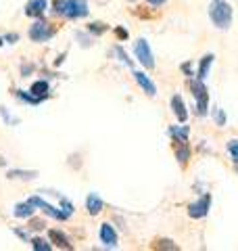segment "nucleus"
I'll return each instance as SVG.
<instances>
[{"mask_svg":"<svg viewBox=\"0 0 238 251\" xmlns=\"http://www.w3.org/2000/svg\"><path fill=\"white\" fill-rule=\"evenodd\" d=\"M48 237H50V241H52L57 247L71 249V243H69V239H67L63 232H59V230H50V232H48Z\"/></svg>","mask_w":238,"mask_h":251,"instance_id":"2eb2a0df","label":"nucleus"},{"mask_svg":"<svg viewBox=\"0 0 238 251\" xmlns=\"http://www.w3.org/2000/svg\"><path fill=\"white\" fill-rule=\"evenodd\" d=\"M232 4L228 0H211L209 4V17L213 21V25L217 29H228L232 25Z\"/></svg>","mask_w":238,"mask_h":251,"instance_id":"f03ea898","label":"nucleus"},{"mask_svg":"<svg viewBox=\"0 0 238 251\" xmlns=\"http://www.w3.org/2000/svg\"><path fill=\"white\" fill-rule=\"evenodd\" d=\"M29 92H31V97L38 99V103H40V100H44L46 97H48V82H44V80L34 82L31 84V88H29Z\"/></svg>","mask_w":238,"mask_h":251,"instance_id":"f8f14e48","label":"nucleus"},{"mask_svg":"<svg viewBox=\"0 0 238 251\" xmlns=\"http://www.w3.org/2000/svg\"><path fill=\"white\" fill-rule=\"evenodd\" d=\"M115 31H117V36H119V38H128V31H125V29H121V27H117Z\"/></svg>","mask_w":238,"mask_h":251,"instance_id":"393cba45","label":"nucleus"},{"mask_svg":"<svg viewBox=\"0 0 238 251\" xmlns=\"http://www.w3.org/2000/svg\"><path fill=\"white\" fill-rule=\"evenodd\" d=\"M29 201L34 203L38 209H42L46 216H50V218H54V220H67V218H69V214H65V211H61V209H57V207H52L50 203H46L44 199H40V197H29Z\"/></svg>","mask_w":238,"mask_h":251,"instance_id":"0eeeda50","label":"nucleus"},{"mask_svg":"<svg viewBox=\"0 0 238 251\" xmlns=\"http://www.w3.org/2000/svg\"><path fill=\"white\" fill-rule=\"evenodd\" d=\"M176 157L180 159V163H186L190 159V149L186 143H180V147L176 149Z\"/></svg>","mask_w":238,"mask_h":251,"instance_id":"a211bd4d","label":"nucleus"},{"mask_svg":"<svg viewBox=\"0 0 238 251\" xmlns=\"http://www.w3.org/2000/svg\"><path fill=\"white\" fill-rule=\"evenodd\" d=\"M228 153L232 155V159H238V140H230L228 143Z\"/></svg>","mask_w":238,"mask_h":251,"instance_id":"412c9836","label":"nucleus"},{"mask_svg":"<svg viewBox=\"0 0 238 251\" xmlns=\"http://www.w3.org/2000/svg\"><path fill=\"white\" fill-rule=\"evenodd\" d=\"M31 247L36 251H50L52 249V245H48V241H44V239H34L31 241Z\"/></svg>","mask_w":238,"mask_h":251,"instance_id":"aec40b11","label":"nucleus"},{"mask_svg":"<svg viewBox=\"0 0 238 251\" xmlns=\"http://www.w3.org/2000/svg\"><path fill=\"white\" fill-rule=\"evenodd\" d=\"M213 54H205L203 57V61H201V65H198V80H205L207 77V74H209V67L213 65Z\"/></svg>","mask_w":238,"mask_h":251,"instance_id":"dca6fc26","label":"nucleus"},{"mask_svg":"<svg viewBox=\"0 0 238 251\" xmlns=\"http://www.w3.org/2000/svg\"><path fill=\"white\" fill-rule=\"evenodd\" d=\"M102 207H105V203H102V199L98 197V195H88V199H86V209H88V214L96 216L102 211Z\"/></svg>","mask_w":238,"mask_h":251,"instance_id":"4468645a","label":"nucleus"},{"mask_svg":"<svg viewBox=\"0 0 238 251\" xmlns=\"http://www.w3.org/2000/svg\"><path fill=\"white\" fill-rule=\"evenodd\" d=\"M38 172H21V170H11L9 172V178H23V180H31L36 178Z\"/></svg>","mask_w":238,"mask_h":251,"instance_id":"6ab92c4d","label":"nucleus"},{"mask_svg":"<svg viewBox=\"0 0 238 251\" xmlns=\"http://www.w3.org/2000/svg\"><path fill=\"white\" fill-rule=\"evenodd\" d=\"M171 111H173V115L178 117V122L184 124L188 120V111H186L184 99H182L180 94H173V97H171Z\"/></svg>","mask_w":238,"mask_h":251,"instance_id":"9d476101","label":"nucleus"},{"mask_svg":"<svg viewBox=\"0 0 238 251\" xmlns=\"http://www.w3.org/2000/svg\"><path fill=\"white\" fill-rule=\"evenodd\" d=\"M134 54H136V59L142 63V67L144 69H153L155 67V57H153V50H150L148 42L144 38H138L136 42H134Z\"/></svg>","mask_w":238,"mask_h":251,"instance_id":"7ed1b4c3","label":"nucleus"},{"mask_svg":"<svg viewBox=\"0 0 238 251\" xmlns=\"http://www.w3.org/2000/svg\"><path fill=\"white\" fill-rule=\"evenodd\" d=\"M107 27L102 25V23H92V27H90V31L92 34H102V31H105Z\"/></svg>","mask_w":238,"mask_h":251,"instance_id":"4be33fe9","label":"nucleus"},{"mask_svg":"<svg viewBox=\"0 0 238 251\" xmlns=\"http://www.w3.org/2000/svg\"><path fill=\"white\" fill-rule=\"evenodd\" d=\"M190 88H192V97L196 99V111L198 115H205L207 113V100H209V94H207V88H205L203 80H196L190 82Z\"/></svg>","mask_w":238,"mask_h":251,"instance_id":"39448f33","label":"nucleus"},{"mask_svg":"<svg viewBox=\"0 0 238 251\" xmlns=\"http://www.w3.org/2000/svg\"><path fill=\"white\" fill-rule=\"evenodd\" d=\"M169 134L178 140V143H188V126H173Z\"/></svg>","mask_w":238,"mask_h":251,"instance_id":"f3484780","label":"nucleus"},{"mask_svg":"<svg viewBox=\"0 0 238 251\" xmlns=\"http://www.w3.org/2000/svg\"><path fill=\"white\" fill-rule=\"evenodd\" d=\"M100 243L105 247H117V232L109 222L100 224Z\"/></svg>","mask_w":238,"mask_h":251,"instance_id":"6e6552de","label":"nucleus"},{"mask_svg":"<svg viewBox=\"0 0 238 251\" xmlns=\"http://www.w3.org/2000/svg\"><path fill=\"white\" fill-rule=\"evenodd\" d=\"M209 207H211V195H203L198 201L190 203L188 216L190 218H205V216H207V211H209Z\"/></svg>","mask_w":238,"mask_h":251,"instance_id":"423d86ee","label":"nucleus"},{"mask_svg":"<svg viewBox=\"0 0 238 251\" xmlns=\"http://www.w3.org/2000/svg\"><path fill=\"white\" fill-rule=\"evenodd\" d=\"M54 15H63L67 19H82L90 13L88 0H54Z\"/></svg>","mask_w":238,"mask_h":251,"instance_id":"f257e3e1","label":"nucleus"},{"mask_svg":"<svg viewBox=\"0 0 238 251\" xmlns=\"http://www.w3.org/2000/svg\"><path fill=\"white\" fill-rule=\"evenodd\" d=\"M215 120H217V124H219V126H224L226 117H224V111H221V109H217V113H215Z\"/></svg>","mask_w":238,"mask_h":251,"instance_id":"5701e85b","label":"nucleus"},{"mask_svg":"<svg viewBox=\"0 0 238 251\" xmlns=\"http://www.w3.org/2000/svg\"><path fill=\"white\" fill-rule=\"evenodd\" d=\"M134 80L138 82V86L148 94V97H155V94H157V86H155V82L150 80V77H148L144 72H134Z\"/></svg>","mask_w":238,"mask_h":251,"instance_id":"1a4fd4ad","label":"nucleus"},{"mask_svg":"<svg viewBox=\"0 0 238 251\" xmlns=\"http://www.w3.org/2000/svg\"><path fill=\"white\" fill-rule=\"evenodd\" d=\"M6 40H9V42H15V40H17V34H9V36H6Z\"/></svg>","mask_w":238,"mask_h":251,"instance_id":"bb28decb","label":"nucleus"},{"mask_svg":"<svg viewBox=\"0 0 238 251\" xmlns=\"http://www.w3.org/2000/svg\"><path fill=\"white\" fill-rule=\"evenodd\" d=\"M234 166H236V170H238V159H234Z\"/></svg>","mask_w":238,"mask_h":251,"instance_id":"cd10ccee","label":"nucleus"},{"mask_svg":"<svg viewBox=\"0 0 238 251\" xmlns=\"http://www.w3.org/2000/svg\"><path fill=\"white\" fill-rule=\"evenodd\" d=\"M165 2V0H148V4H153V6H161Z\"/></svg>","mask_w":238,"mask_h":251,"instance_id":"a878e982","label":"nucleus"},{"mask_svg":"<svg viewBox=\"0 0 238 251\" xmlns=\"http://www.w3.org/2000/svg\"><path fill=\"white\" fill-rule=\"evenodd\" d=\"M52 36H54V27L44 19H38L34 25L29 27V38L34 42H48Z\"/></svg>","mask_w":238,"mask_h":251,"instance_id":"20e7f679","label":"nucleus"},{"mask_svg":"<svg viewBox=\"0 0 238 251\" xmlns=\"http://www.w3.org/2000/svg\"><path fill=\"white\" fill-rule=\"evenodd\" d=\"M36 209H38V207L27 199V201H23V203H17L13 214H15V218H29V216H34Z\"/></svg>","mask_w":238,"mask_h":251,"instance_id":"ddd939ff","label":"nucleus"},{"mask_svg":"<svg viewBox=\"0 0 238 251\" xmlns=\"http://www.w3.org/2000/svg\"><path fill=\"white\" fill-rule=\"evenodd\" d=\"M46 11V0H27L25 15L27 17H42Z\"/></svg>","mask_w":238,"mask_h":251,"instance_id":"9b49d317","label":"nucleus"},{"mask_svg":"<svg viewBox=\"0 0 238 251\" xmlns=\"http://www.w3.org/2000/svg\"><path fill=\"white\" fill-rule=\"evenodd\" d=\"M157 243H159L157 247H169V249H176V245H167L169 241H165V239H163V241H157Z\"/></svg>","mask_w":238,"mask_h":251,"instance_id":"b1692460","label":"nucleus"}]
</instances>
